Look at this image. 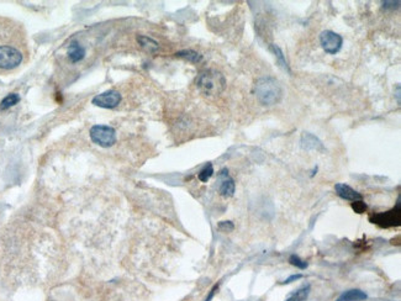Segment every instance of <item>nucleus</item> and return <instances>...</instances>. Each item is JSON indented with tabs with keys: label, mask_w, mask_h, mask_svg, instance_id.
Masks as SVG:
<instances>
[{
	"label": "nucleus",
	"mask_w": 401,
	"mask_h": 301,
	"mask_svg": "<svg viewBox=\"0 0 401 301\" xmlns=\"http://www.w3.org/2000/svg\"><path fill=\"white\" fill-rule=\"evenodd\" d=\"M29 57V40L24 25L0 15V75L19 70Z\"/></svg>",
	"instance_id": "nucleus-1"
},
{
	"label": "nucleus",
	"mask_w": 401,
	"mask_h": 301,
	"mask_svg": "<svg viewBox=\"0 0 401 301\" xmlns=\"http://www.w3.org/2000/svg\"><path fill=\"white\" fill-rule=\"evenodd\" d=\"M254 94L262 105L272 106L279 103L283 90L279 81L273 76H260L254 84Z\"/></svg>",
	"instance_id": "nucleus-2"
},
{
	"label": "nucleus",
	"mask_w": 401,
	"mask_h": 301,
	"mask_svg": "<svg viewBox=\"0 0 401 301\" xmlns=\"http://www.w3.org/2000/svg\"><path fill=\"white\" fill-rule=\"evenodd\" d=\"M196 85L205 95H216L224 90L226 80L220 72L209 70L198 76Z\"/></svg>",
	"instance_id": "nucleus-3"
},
{
	"label": "nucleus",
	"mask_w": 401,
	"mask_h": 301,
	"mask_svg": "<svg viewBox=\"0 0 401 301\" xmlns=\"http://www.w3.org/2000/svg\"><path fill=\"white\" fill-rule=\"evenodd\" d=\"M90 139L98 146L108 149L116 142V131L108 125H95L90 129Z\"/></svg>",
	"instance_id": "nucleus-4"
},
{
	"label": "nucleus",
	"mask_w": 401,
	"mask_h": 301,
	"mask_svg": "<svg viewBox=\"0 0 401 301\" xmlns=\"http://www.w3.org/2000/svg\"><path fill=\"white\" fill-rule=\"evenodd\" d=\"M370 221L375 225L383 227V228H389V227L399 226L401 221V213H400V204H398L397 208L393 210L387 211V213L375 214L370 216Z\"/></svg>",
	"instance_id": "nucleus-5"
},
{
	"label": "nucleus",
	"mask_w": 401,
	"mask_h": 301,
	"mask_svg": "<svg viewBox=\"0 0 401 301\" xmlns=\"http://www.w3.org/2000/svg\"><path fill=\"white\" fill-rule=\"evenodd\" d=\"M320 43L328 55H336L342 48L343 38H342L341 35L336 34V32L331 31V30H326V31L321 32Z\"/></svg>",
	"instance_id": "nucleus-6"
},
{
	"label": "nucleus",
	"mask_w": 401,
	"mask_h": 301,
	"mask_svg": "<svg viewBox=\"0 0 401 301\" xmlns=\"http://www.w3.org/2000/svg\"><path fill=\"white\" fill-rule=\"evenodd\" d=\"M122 96L121 94L117 90H108L104 93L98 94L95 98L93 99L94 105L99 106V108H105V109H114L121 103Z\"/></svg>",
	"instance_id": "nucleus-7"
},
{
	"label": "nucleus",
	"mask_w": 401,
	"mask_h": 301,
	"mask_svg": "<svg viewBox=\"0 0 401 301\" xmlns=\"http://www.w3.org/2000/svg\"><path fill=\"white\" fill-rule=\"evenodd\" d=\"M219 191L224 198H231L235 194V180L230 177L229 170L222 169L219 173Z\"/></svg>",
	"instance_id": "nucleus-8"
},
{
	"label": "nucleus",
	"mask_w": 401,
	"mask_h": 301,
	"mask_svg": "<svg viewBox=\"0 0 401 301\" xmlns=\"http://www.w3.org/2000/svg\"><path fill=\"white\" fill-rule=\"evenodd\" d=\"M334 191H336L337 195H338L341 199H343V200H348V201L362 200L361 194L347 184L338 183V184L334 185Z\"/></svg>",
	"instance_id": "nucleus-9"
},
{
	"label": "nucleus",
	"mask_w": 401,
	"mask_h": 301,
	"mask_svg": "<svg viewBox=\"0 0 401 301\" xmlns=\"http://www.w3.org/2000/svg\"><path fill=\"white\" fill-rule=\"evenodd\" d=\"M301 147L304 150H323L325 147H323V144L315 136V135L310 134V132H304L303 136H301L300 140Z\"/></svg>",
	"instance_id": "nucleus-10"
},
{
	"label": "nucleus",
	"mask_w": 401,
	"mask_h": 301,
	"mask_svg": "<svg viewBox=\"0 0 401 301\" xmlns=\"http://www.w3.org/2000/svg\"><path fill=\"white\" fill-rule=\"evenodd\" d=\"M85 57V48L78 42H73L67 48V58L72 63H79Z\"/></svg>",
	"instance_id": "nucleus-11"
},
{
	"label": "nucleus",
	"mask_w": 401,
	"mask_h": 301,
	"mask_svg": "<svg viewBox=\"0 0 401 301\" xmlns=\"http://www.w3.org/2000/svg\"><path fill=\"white\" fill-rule=\"evenodd\" d=\"M367 294L359 289H351L342 293L336 301H363L367 299Z\"/></svg>",
	"instance_id": "nucleus-12"
},
{
	"label": "nucleus",
	"mask_w": 401,
	"mask_h": 301,
	"mask_svg": "<svg viewBox=\"0 0 401 301\" xmlns=\"http://www.w3.org/2000/svg\"><path fill=\"white\" fill-rule=\"evenodd\" d=\"M137 42H139V45L141 46L145 51H147V52H156V51L158 50V47H160L157 41H155L153 38L148 36H144V35L137 36Z\"/></svg>",
	"instance_id": "nucleus-13"
},
{
	"label": "nucleus",
	"mask_w": 401,
	"mask_h": 301,
	"mask_svg": "<svg viewBox=\"0 0 401 301\" xmlns=\"http://www.w3.org/2000/svg\"><path fill=\"white\" fill-rule=\"evenodd\" d=\"M270 50H272V52L274 53L275 58H277V62L279 63L280 67H282L284 71H288V72L290 73V68H289V66H288V62H287V60H285V56H284V53H283L282 48L277 45H272L270 46Z\"/></svg>",
	"instance_id": "nucleus-14"
},
{
	"label": "nucleus",
	"mask_w": 401,
	"mask_h": 301,
	"mask_svg": "<svg viewBox=\"0 0 401 301\" xmlns=\"http://www.w3.org/2000/svg\"><path fill=\"white\" fill-rule=\"evenodd\" d=\"M177 56L178 57H182V58H184V60L189 61V62H193V63H199L201 60H203L201 55H199L198 52H195V51H193V50L179 51V52H177Z\"/></svg>",
	"instance_id": "nucleus-15"
},
{
	"label": "nucleus",
	"mask_w": 401,
	"mask_h": 301,
	"mask_svg": "<svg viewBox=\"0 0 401 301\" xmlns=\"http://www.w3.org/2000/svg\"><path fill=\"white\" fill-rule=\"evenodd\" d=\"M309 294H310V287L301 288L298 292L293 293L285 301H306L309 298Z\"/></svg>",
	"instance_id": "nucleus-16"
},
{
	"label": "nucleus",
	"mask_w": 401,
	"mask_h": 301,
	"mask_svg": "<svg viewBox=\"0 0 401 301\" xmlns=\"http://www.w3.org/2000/svg\"><path fill=\"white\" fill-rule=\"evenodd\" d=\"M19 101H20V96L17 95V94L11 93L2 99L1 103H0V109H1V110H6V109L11 108V106H14L15 104L19 103Z\"/></svg>",
	"instance_id": "nucleus-17"
},
{
	"label": "nucleus",
	"mask_w": 401,
	"mask_h": 301,
	"mask_svg": "<svg viewBox=\"0 0 401 301\" xmlns=\"http://www.w3.org/2000/svg\"><path fill=\"white\" fill-rule=\"evenodd\" d=\"M213 175H214V167H213V164H211V163H208V164H206L205 167H204L203 169L200 170V173H199L198 178H199V180H200V182L206 183L209 179H210L211 177H213Z\"/></svg>",
	"instance_id": "nucleus-18"
},
{
	"label": "nucleus",
	"mask_w": 401,
	"mask_h": 301,
	"mask_svg": "<svg viewBox=\"0 0 401 301\" xmlns=\"http://www.w3.org/2000/svg\"><path fill=\"white\" fill-rule=\"evenodd\" d=\"M289 262H290V264L294 265V267L299 268V269H301V270H304L308 268V263H306L305 261H303V259H301L299 256H296V254H292V256H290Z\"/></svg>",
	"instance_id": "nucleus-19"
},
{
	"label": "nucleus",
	"mask_w": 401,
	"mask_h": 301,
	"mask_svg": "<svg viewBox=\"0 0 401 301\" xmlns=\"http://www.w3.org/2000/svg\"><path fill=\"white\" fill-rule=\"evenodd\" d=\"M352 208L356 211L357 214H363L367 210V205L364 204L363 200H358V201H353L352 203Z\"/></svg>",
	"instance_id": "nucleus-20"
},
{
	"label": "nucleus",
	"mask_w": 401,
	"mask_h": 301,
	"mask_svg": "<svg viewBox=\"0 0 401 301\" xmlns=\"http://www.w3.org/2000/svg\"><path fill=\"white\" fill-rule=\"evenodd\" d=\"M219 228L224 232H230L235 228V226L231 221H222L219 224Z\"/></svg>",
	"instance_id": "nucleus-21"
},
{
	"label": "nucleus",
	"mask_w": 401,
	"mask_h": 301,
	"mask_svg": "<svg viewBox=\"0 0 401 301\" xmlns=\"http://www.w3.org/2000/svg\"><path fill=\"white\" fill-rule=\"evenodd\" d=\"M301 278H303V275H301V274H294V275H292V277L287 278V279H285L284 282H283V284H290V283L296 282V280L301 279Z\"/></svg>",
	"instance_id": "nucleus-22"
},
{
	"label": "nucleus",
	"mask_w": 401,
	"mask_h": 301,
	"mask_svg": "<svg viewBox=\"0 0 401 301\" xmlns=\"http://www.w3.org/2000/svg\"><path fill=\"white\" fill-rule=\"evenodd\" d=\"M383 5H384L385 9H395L400 5V1H384Z\"/></svg>",
	"instance_id": "nucleus-23"
},
{
	"label": "nucleus",
	"mask_w": 401,
	"mask_h": 301,
	"mask_svg": "<svg viewBox=\"0 0 401 301\" xmlns=\"http://www.w3.org/2000/svg\"><path fill=\"white\" fill-rule=\"evenodd\" d=\"M219 289V285H215V287L213 288V289H211V292H210V294L208 295V298H206L205 299V301H211V299H213L214 298V295H215V293H216V290Z\"/></svg>",
	"instance_id": "nucleus-24"
},
{
	"label": "nucleus",
	"mask_w": 401,
	"mask_h": 301,
	"mask_svg": "<svg viewBox=\"0 0 401 301\" xmlns=\"http://www.w3.org/2000/svg\"><path fill=\"white\" fill-rule=\"evenodd\" d=\"M400 85H398L397 86V99H398V103H401V100H400Z\"/></svg>",
	"instance_id": "nucleus-25"
}]
</instances>
